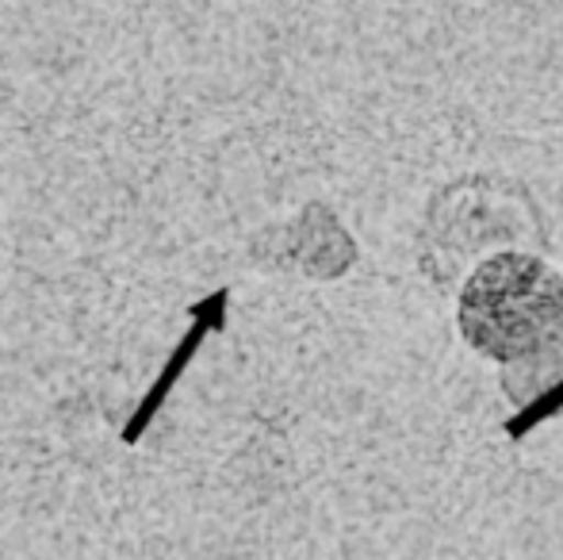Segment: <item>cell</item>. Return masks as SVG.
<instances>
[{"instance_id":"1","label":"cell","mask_w":563,"mask_h":560,"mask_svg":"<svg viewBox=\"0 0 563 560\" xmlns=\"http://www.w3.org/2000/svg\"><path fill=\"white\" fill-rule=\"evenodd\" d=\"M460 330L503 365L541 353L563 334V277L533 254H495L467 277Z\"/></svg>"},{"instance_id":"2","label":"cell","mask_w":563,"mask_h":560,"mask_svg":"<svg viewBox=\"0 0 563 560\" xmlns=\"http://www.w3.org/2000/svg\"><path fill=\"white\" fill-rule=\"evenodd\" d=\"M265 234L268 239H257V246H253V257L261 265H288V270H299L319 281L341 277L356 257L353 239L327 204H311V208L299 211L296 223Z\"/></svg>"},{"instance_id":"4","label":"cell","mask_w":563,"mask_h":560,"mask_svg":"<svg viewBox=\"0 0 563 560\" xmlns=\"http://www.w3.org/2000/svg\"><path fill=\"white\" fill-rule=\"evenodd\" d=\"M556 411H563V376H560L556 384H552L549 392H541V396L529 399L526 407H518V415L506 422V433H510V438H526L533 426H541L544 419H552Z\"/></svg>"},{"instance_id":"3","label":"cell","mask_w":563,"mask_h":560,"mask_svg":"<svg viewBox=\"0 0 563 560\" xmlns=\"http://www.w3.org/2000/svg\"><path fill=\"white\" fill-rule=\"evenodd\" d=\"M227 304H230V288H216L208 299H200V304L188 307V315H192V327H188V334L177 342V350L169 353V361H165L162 376L154 381V388L142 396V404L134 407V415L126 419L123 426V441L126 446H134V441L146 433V426L157 419V411L165 407V399H169L173 384L185 376V369L192 365L196 350L203 345V338L208 334H219V330L227 327Z\"/></svg>"}]
</instances>
